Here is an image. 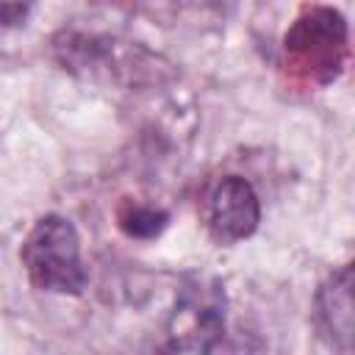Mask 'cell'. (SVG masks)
<instances>
[{"instance_id": "3957f363", "label": "cell", "mask_w": 355, "mask_h": 355, "mask_svg": "<svg viewBox=\"0 0 355 355\" xmlns=\"http://www.w3.org/2000/svg\"><path fill=\"white\" fill-rule=\"evenodd\" d=\"M227 330V297L216 277L189 275L166 322V349L214 352Z\"/></svg>"}, {"instance_id": "277c9868", "label": "cell", "mask_w": 355, "mask_h": 355, "mask_svg": "<svg viewBox=\"0 0 355 355\" xmlns=\"http://www.w3.org/2000/svg\"><path fill=\"white\" fill-rule=\"evenodd\" d=\"M261 222V200L252 183L241 175L219 178L205 197V227L216 244L250 239Z\"/></svg>"}, {"instance_id": "5b68a950", "label": "cell", "mask_w": 355, "mask_h": 355, "mask_svg": "<svg viewBox=\"0 0 355 355\" xmlns=\"http://www.w3.org/2000/svg\"><path fill=\"white\" fill-rule=\"evenodd\" d=\"M313 322L319 336L338 352H352L355 344V305H352V266L344 263L327 275L313 297Z\"/></svg>"}, {"instance_id": "6da1fadb", "label": "cell", "mask_w": 355, "mask_h": 355, "mask_svg": "<svg viewBox=\"0 0 355 355\" xmlns=\"http://www.w3.org/2000/svg\"><path fill=\"white\" fill-rule=\"evenodd\" d=\"M283 58L294 78L313 86L333 83L349 58L347 19L327 6L305 8L283 36Z\"/></svg>"}, {"instance_id": "52a82bcc", "label": "cell", "mask_w": 355, "mask_h": 355, "mask_svg": "<svg viewBox=\"0 0 355 355\" xmlns=\"http://www.w3.org/2000/svg\"><path fill=\"white\" fill-rule=\"evenodd\" d=\"M33 6L36 0H0V28L22 25L31 17Z\"/></svg>"}, {"instance_id": "8992f818", "label": "cell", "mask_w": 355, "mask_h": 355, "mask_svg": "<svg viewBox=\"0 0 355 355\" xmlns=\"http://www.w3.org/2000/svg\"><path fill=\"white\" fill-rule=\"evenodd\" d=\"M116 225L128 239H155L169 225V214L164 208L128 200L116 211Z\"/></svg>"}, {"instance_id": "7a4b0ae2", "label": "cell", "mask_w": 355, "mask_h": 355, "mask_svg": "<svg viewBox=\"0 0 355 355\" xmlns=\"http://www.w3.org/2000/svg\"><path fill=\"white\" fill-rule=\"evenodd\" d=\"M22 269L33 288L47 294H83L89 272L80 255V236L61 214H47L33 222L19 250Z\"/></svg>"}]
</instances>
